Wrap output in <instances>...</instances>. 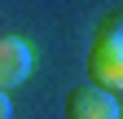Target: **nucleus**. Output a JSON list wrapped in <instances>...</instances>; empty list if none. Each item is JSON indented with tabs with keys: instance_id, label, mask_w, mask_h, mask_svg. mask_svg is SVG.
I'll list each match as a JSON object with an SVG mask.
<instances>
[{
	"instance_id": "obj_2",
	"label": "nucleus",
	"mask_w": 123,
	"mask_h": 119,
	"mask_svg": "<svg viewBox=\"0 0 123 119\" xmlns=\"http://www.w3.org/2000/svg\"><path fill=\"white\" fill-rule=\"evenodd\" d=\"M62 110H66V119H119V97L105 93V88L97 84H75L66 101H62Z\"/></svg>"
},
{
	"instance_id": "obj_1",
	"label": "nucleus",
	"mask_w": 123,
	"mask_h": 119,
	"mask_svg": "<svg viewBox=\"0 0 123 119\" xmlns=\"http://www.w3.org/2000/svg\"><path fill=\"white\" fill-rule=\"evenodd\" d=\"M88 84L123 93V13H110L97 26V40L88 49Z\"/></svg>"
},
{
	"instance_id": "obj_3",
	"label": "nucleus",
	"mask_w": 123,
	"mask_h": 119,
	"mask_svg": "<svg viewBox=\"0 0 123 119\" xmlns=\"http://www.w3.org/2000/svg\"><path fill=\"white\" fill-rule=\"evenodd\" d=\"M35 71V53L22 35H0V93L22 88Z\"/></svg>"
},
{
	"instance_id": "obj_5",
	"label": "nucleus",
	"mask_w": 123,
	"mask_h": 119,
	"mask_svg": "<svg viewBox=\"0 0 123 119\" xmlns=\"http://www.w3.org/2000/svg\"><path fill=\"white\" fill-rule=\"evenodd\" d=\"M119 119H123V115H119Z\"/></svg>"
},
{
	"instance_id": "obj_4",
	"label": "nucleus",
	"mask_w": 123,
	"mask_h": 119,
	"mask_svg": "<svg viewBox=\"0 0 123 119\" xmlns=\"http://www.w3.org/2000/svg\"><path fill=\"white\" fill-rule=\"evenodd\" d=\"M0 119H13V106H9V93H0Z\"/></svg>"
}]
</instances>
